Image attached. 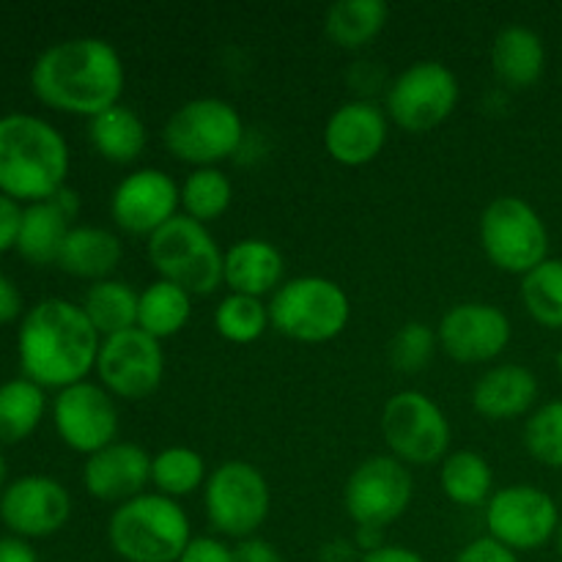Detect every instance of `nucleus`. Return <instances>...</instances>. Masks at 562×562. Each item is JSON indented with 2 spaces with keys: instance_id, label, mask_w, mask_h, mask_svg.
<instances>
[{
  "instance_id": "nucleus-1",
  "label": "nucleus",
  "mask_w": 562,
  "mask_h": 562,
  "mask_svg": "<svg viewBox=\"0 0 562 562\" xmlns=\"http://www.w3.org/2000/svg\"><path fill=\"white\" fill-rule=\"evenodd\" d=\"M124 86L121 53L99 36L60 38L44 47L31 66V91L38 102L88 121L119 104Z\"/></svg>"
},
{
  "instance_id": "nucleus-2",
  "label": "nucleus",
  "mask_w": 562,
  "mask_h": 562,
  "mask_svg": "<svg viewBox=\"0 0 562 562\" xmlns=\"http://www.w3.org/2000/svg\"><path fill=\"white\" fill-rule=\"evenodd\" d=\"M102 338L82 313L80 302L47 296L27 307L16 333L22 376L44 390H64L86 382L97 368Z\"/></svg>"
},
{
  "instance_id": "nucleus-3",
  "label": "nucleus",
  "mask_w": 562,
  "mask_h": 562,
  "mask_svg": "<svg viewBox=\"0 0 562 562\" xmlns=\"http://www.w3.org/2000/svg\"><path fill=\"white\" fill-rule=\"evenodd\" d=\"M71 168L64 132L33 113L0 115V192L31 206L66 187Z\"/></svg>"
},
{
  "instance_id": "nucleus-4",
  "label": "nucleus",
  "mask_w": 562,
  "mask_h": 562,
  "mask_svg": "<svg viewBox=\"0 0 562 562\" xmlns=\"http://www.w3.org/2000/svg\"><path fill=\"white\" fill-rule=\"evenodd\" d=\"M192 538L187 510L157 492L115 505L108 519V543L124 562H179Z\"/></svg>"
},
{
  "instance_id": "nucleus-5",
  "label": "nucleus",
  "mask_w": 562,
  "mask_h": 562,
  "mask_svg": "<svg viewBox=\"0 0 562 562\" xmlns=\"http://www.w3.org/2000/svg\"><path fill=\"white\" fill-rule=\"evenodd\" d=\"M269 322L283 338L318 346L340 338L351 322V300L344 285L324 274L289 278L269 296Z\"/></svg>"
},
{
  "instance_id": "nucleus-6",
  "label": "nucleus",
  "mask_w": 562,
  "mask_h": 562,
  "mask_svg": "<svg viewBox=\"0 0 562 562\" xmlns=\"http://www.w3.org/2000/svg\"><path fill=\"white\" fill-rule=\"evenodd\" d=\"M245 121L239 110L220 97H198L179 104L162 126V146L179 162L192 168H217L239 154Z\"/></svg>"
},
{
  "instance_id": "nucleus-7",
  "label": "nucleus",
  "mask_w": 562,
  "mask_h": 562,
  "mask_svg": "<svg viewBox=\"0 0 562 562\" xmlns=\"http://www.w3.org/2000/svg\"><path fill=\"white\" fill-rule=\"evenodd\" d=\"M146 256L159 280L181 285L192 296H209L223 285L225 250L209 225L179 217L146 239Z\"/></svg>"
},
{
  "instance_id": "nucleus-8",
  "label": "nucleus",
  "mask_w": 562,
  "mask_h": 562,
  "mask_svg": "<svg viewBox=\"0 0 562 562\" xmlns=\"http://www.w3.org/2000/svg\"><path fill=\"white\" fill-rule=\"evenodd\" d=\"M203 510L220 538L245 541L261 532L272 510V488L256 464L228 459L209 472L203 486Z\"/></svg>"
},
{
  "instance_id": "nucleus-9",
  "label": "nucleus",
  "mask_w": 562,
  "mask_h": 562,
  "mask_svg": "<svg viewBox=\"0 0 562 562\" xmlns=\"http://www.w3.org/2000/svg\"><path fill=\"white\" fill-rule=\"evenodd\" d=\"M481 250L494 269L505 274L527 272L549 258V228L538 209L519 195H499L483 209Z\"/></svg>"
},
{
  "instance_id": "nucleus-10",
  "label": "nucleus",
  "mask_w": 562,
  "mask_h": 562,
  "mask_svg": "<svg viewBox=\"0 0 562 562\" xmlns=\"http://www.w3.org/2000/svg\"><path fill=\"white\" fill-rule=\"evenodd\" d=\"M382 437L387 453L412 470L442 464L450 453L453 428L431 395L420 390H401L390 395L382 409Z\"/></svg>"
},
{
  "instance_id": "nucleus-11",
  "label": "nucleus",
  "mask_w": 562,
  "mask_h": 562,
  "mask_svg": "<svg viewBox=\"0 0 562 562\" xmlns=\"http://www.w3.org/2000/svg\"><path fill=\"white\" fill-rule=\"evenodd\" d=\"M459 99V77L450 66L442 60H415L393 77L382 108L398 130L426 135L456 113Z\"/></svg>"
},
{
  "instance_id": "nucleus-12",
  "label": "nucleus",
  "mask_w": 562,
  "mask_h": 562,
  "mask_svg": "<svg viewBox=\"0 0 562 562\" xmlns=\"http://www.w3.org/2000/svg\"><path fill=\"white\" fill-rule=\"evenodd\" d=\"M560 519V508L552 494L530 483H510L497 488L483 508L486 536L516 554L536 552L554 541Z\"/></svg>"
},
{
  "instance_id": "nucleus-13",
  "label": "nucleus",
  "mask_w": 562,
  "mask_h": 562,
  "mask_svg": "<svg viewBox=\"0 0 562 562\" xmlns=\"http://www.w3.org/2000/svg\"><path fill=\"white\" fill-rule=\"evenodd\" d=\"M412 499H415L412 470L390 453L360 461L344 486V508L355 527L384 530L409 510Z\"/></svg>"
},
{
  "instance_id": "nucleus-14",
  "label": "nucleus",
  "mask_w": 562,
  "mask_h": 562,
  "mask_svg": "<svg viewBox=\"0 0 562 562\" xmlns=\"http://www.w3.org/2000/svg\"><path fill=\"white\" fill-rule=\"evenodd\" d=\"M93 373L115 401L151 398L165 379L162 344L137 327L110 335L102 338Z\"/></svg>"
},
{
  "instance_id": "nucleus-15",
  "label": "nucleus",
  "mask_w": 562,
  "mask_h": 562,
  "mask_svg": "<svg viewBox=\"0 0 562 562\" xmlns=\"http://www.w3.org/2000/svg\"><path fill=\"white\" fill-rule=\"evenodd\" d=\"M53 426L60 442L80 456L99 453L108 445L119 442V406L99 382H77L55 393Z\"/></svg>"
},
{
  "instance_id": "nucleus-16",
  "label": "nucleus",
  "mask_w": 562,
  "mask_h": 562,
  "mask_svg": "<svg viewBox=\"0 0 562 562\" xmlns=\"http://www.w3.org/2000/svg\"><path fill=\"white\" fill-rule=\"evenodd\" d=\"M514 338V324L492 302H459L437 324L439 351L461 366L494 362Z\"/></svg>"
},
{
  "instance_id": "nucleus-17",
  "label": "nucleus",
  "mask_w": 562,
  "mask_h": 562,
  "mask_svg": "<svg viewBox=\"0 0 562 562\" xmlns=\"http://www.w3.org/2000/svg\"><path fill=\"white\" fill-rule=\"evenodd\" d=\"M71 519V494L53 475H22L0 492V521L9 536L38 541L64 530Z\"/></svg>"
},
{
  "instance_id": "nucleus-18",
  "label": "nucleus",
  "mask_w": 562,
  "mask_h": 562,
  "mask_svg": "<svg viewBox=\"0 0 562 562\" xmlns=\"http://www.w3.org/2000/svg\"><path fill=\"white\" fill-rule=\"evenodd\" d=\"M181 214L179 181L162 168H137L115 184L110 195V217L130 236L157 234Z\"/></svg>"
},
{
  "instance_id": "nucleus-19",
  "label": "nucleus",
  "mask_w": 562,
  "mask_h": 562,
  "mask_svg": "<svg viewBox=\"0 0 562 562\" xmlns=\"http://www.w3.org/2000/svg\"><path fill=\"white\" fill-rule=\"evenodd\" d=\"M390 119L382 104L351 99L335 108L324 124V148L344 168H362L384 151Z\"/></svg>"
},
{
  "instance_id": "nucleus-20",
  "label": "nucleus",
  "mask_w": 562,
  "mask_h": 562,
  "mask_svg": "<svg viewBox=\"0 0 562 562\" xmlns=\"http://www.w3.org/2000/svg\"><path fill=\"white\" fill-rule=\"evenodd\" d=\"M151 483V456L135 442H113L82 461V486L108 505L130 503Z\"/></svg>"
},
{
  "instance_id": "nucleus-21",
  "label": "nucleus",
  "mask_w": 562,
  "mask_h": 562,
  "mask_svg": "<svg viewBox=\"0 0 562 562\" xmlns=\"http://www.w3.org/2000/svg\"><path fill=\"white\" fill-rule=\"evenodd\" d=\"M541 384L532 368L519 362H497L472 384V409L488 423H510L530 417L538 404Z\"/></svg>"
},
{
  "instance_id": "nucleus-22",
  "label": "nucleus",
  "mask_w": 562,
  "mask_h": 562,
  "mask_svg": "<svg viewBox=\"0 0 562 562\" xmlns=\"http://www.w3.org/2000/svg\"><path fill=\"white\" fill-rule=\"evenodd\" d=\"M283 283L285 258L274 241L247 236L225 250L223 285L231 294L263 300V296H272Z\"/></svg>"
},
{
  "instance_id": "nucleus-23",
  "label": "nucleus",
  "mask_w": 562,
  "mask_h": 562,
  "mask_svg": "<svg viewBox=\"0 0 562 562\" xmlns=\"http://www.w3.org/2000/svg\"><path fill=\"white\" fill-rule=\"evenodd\" d=\"M121 258H124V245L115 231L102 228V225H71L55 267L69 278L99 283V280L113 278Z\"/></svg>"
},
{
  "instance_id": "nucleus-24",
  "label": "nucleus",
  "mask_w": 562,
  "mask_h": 562,
  "mask_svg": "<svg viewBox=\"0 0 562 562\" xmlns=\"http://www.w3.org/2000/svg\"><path fill=\"white\" fill-rule=\"evenodd\" d=\"M492 71L508 91H527L547 71V44L527 25L503 27L492 44Z\"/></svg>"
},
{
  "instance_id": "nucleus-25",
  "label": "nucleus",
  "mask_w": 562,
  "mask_h": 562,
  "mask_svg": "<svg viewBox=\"0 0 562 562\" xmlns=\"http://www.w3.org/2000/svg\"><path fill=\"white\" fill-rule=\"evenodd\" d=\"M88 140L93 151L113 165H132L143 157L148 130L130 104L119 102L88 121Z\"/></svg>"
},
{
  "instance_id": "nucleus-26",
  "label": "nucleus",
  "mask_w": 562,
  "mask_h": 562,
  "mask_svg": "<svg viewBox=\"0 0 562 562\" xmlns=\"http://www.w3.org/2000/svg\"><path fill=\"white\" fill-rule=\"evenodd\" d=\"M69 231L71 220L60 212L53 198L42 203H31V206L22 209L16 252L31 267H53V263H58L60 247H64Z\"/></svg>"
},
{
  "instance_id": "nucleus-27",
  "label": "nucleus",
  "mask_w": 562,
  "mask_h": 562,
  "mask_svg": "<svg viewBox=\"0 0 562 562\" xmlns=\"http://www.w3.org/2000/svg\"><path fill=\"white\" fill-rule=\"evenodd\" d=\"M390 20V5L384 0H335L324 11V33L340 49L368 47Z\"/></svg>"
},
{
  "instance_id": "nucleus-28",
  "label": "nucleus",
  "mask_w": 562,
  "mask_h": 562,
  "mask_svg": "<svg viewBox=\"0 0 562 562\" xmlns=\"http://www.w3.org/2000/svg\"><path fill=\"white\" fill-rule=\"evenodd\" d=\"M439 486L459 508H486L494 494V470L477 450H450L439 464Z\"/></svg>"
},
{
  "instance_id": "nucleus-29",
  "label": "nucleus",
  "mask_w": 562,
  "mask_h": 562,
  "mask_svg": "<svg viewBox=\"0 0 562 562\" xmlns=\"http://www.w3.org/2000/svg\"><path fill=\"white\" fill-rule=\"evenodd\" d=\"M195 296L170 280H154L140 291L137 300V329L157 338L159 344L176 338L192 318Z\"/></svg>"
},
{
  "instance_id": "nucleus-30",
  "label": "nucleus",
  "mask_w": 562,
  "mask_h": 562,
  "mask_svg": "<svg viewBox=\"0 0 562 562\" xmlns=\"http://www.w3.org/2000/svg\"><path fill=\"white\" fill-rule=\"evenodd\" d=\"M137 300H140V291H135L124 280L108 278L88 285L80 307L99 338H110V335L137 327Z\"/></svg>"
},
{
  "instance_id": "nucleus-31",
  "label": "nucleus",
  "mask_w": 562,
  "mask_h": 562,
  "mask_svg": "<svg viewBox=\"0 0 562 562\" xmlns=\"http://www.w3.org/2000/svg\"><path fill=\"white\" fill-rule=\"evenodd\" d=\"M44 412H47V395L36 382L16 376L0 384V448L33 437L42 426Z\"/></svg>"
},
{
  "instance_id": "nucleus-32",
  "label": "nucleus",
  "mask_w": 562,
  "mask_h": 562,
  "mask_svg": "<svg viewBox=\"0 0 562 562\" xmlns=\"http://www.w3.org/2000/svg\"><path fill=\"white\" fill-rule=\"evenodd\" d=\"M206 459L195 448L170 445L151 456V486L154 492L170 499H184L190 494L203 492L206 486Z\"/></svg>"
},
{
  "instance_id": "nucleus-33",
  "label": "nucleus",
  "mask_w": 562,
  "mask_h": 562,
  "mask_svg": "<svg viewBox=\"0 0 562 562\" xmlns=\"http://www.w3.org/2000/svg\"><path fill=\"white\" fill-rule=\"evenodd\" d=\"M181 214L201 225H212L234 203V181L220 168H192L179 184Z\"/></svg>"
},
{
  "instance_id": "nucleus-34",
  "label": "nucleus",
  "mask_w": 562,
  "mask_h": 562,
  "mask_svg": "<svg viewBox=\"0 0 562 562\" xmlns=\"http://www.w3.org/2000/svg\"><path fill=\"white\" fill-rule=\"evenodd\" d=\"M521 305L543 329H562V258H547L521 278Z\"/></svg>"
},
{
  "instance_id": "nucleus-35",
  "label": "nucleus",
  "mask_w": 562,
  "mask_h": 562,
  "mask_svg": "<svg viewBox=\"0 0 562 562\" xmlns=\"http://www.w3.org/2000/svg\"><path fill=\"white\" fill-rule=\"evenodd\" d=\"M212 322L220 338L234 346L256 344L272 327L267 302L256 300V296L231 294V291L217 302Z\"/></svg>"
},
{
  "instance_id": "nucleus-36",
  "label": "nucleus",
  "mask_w": 562,
  "mask_h": 562,
  "mask_svg": "<svg viewBox=\"0 0 562 562\" xmlns=\"http://www.w3.org/2000/svg\"><path fill=\"white\" fill-rule=\"evenodd\" d=\"M521 437L530 459L549 470H562V398L536 406Z\"/></svg>"
},
{
  "instance_id": "nucleus-37",
  "label": "nucleus",
  "mask_w": 562,
  "mask_h": 562,
  "mask_svg": "<svg viewBox=\"0 0 562 562\" xmlns=\"http://www.w3.org/2000/svg\"><path fill=\"white\" fill-rule=\"evenodd\" d=\"M439 349L437 329L426 322H406L395 329L387 346L390 366L401 373H420Z\"/></svg>"
},
{
  "instance_id": "nucleus-38",
  "label": "nucleus",
  "mask_w": 562,
  "mask_h": 562,
  "mask_svg": "<svg viewBox=\"0 0 562 562\" xmlns=\"http://www.w3.org/2000/svg\"><path fill=\"white\" fill-rule=\"evenodd\" d=\"M179 562H236V552L225 538L195 536L184 549Z\"/></svg>"
},
{
  "instance_id": "nucleus-39",
  "label": "nucleus",
  "mask_w": 562,
  "mask_h": 562,
  "mask_svg": "<svg viewBox=\"0 0 562 562\" xmlns=\"http://www.w3.org/2000/svg\"><path fill=\"white\" fill-rule=\"evenodd\" d=\"M453 562H521V560L519 554L510 552L508 547L497 543L494 538L483 536L467 543V547L456 554Z\"/></svg>"
},
{
  "instance_id": "nucleus-40",
  "label": "nucleus",
  "mask_w": 562,
  "mask_h": 562,
  "mask_svg": "<svg viewBox=\"0 0 562 562\" xmlns=\"http://www.w3.org/2000/svg\"><path fill=\"white\" fill-rule=\"evenodd\" d=\"M22 203L11 201L9 195L0 192V256L9 250H16V239H20L22 225Z\"/></svg>"
},
{
  "instance_id": "nucleus-41",
  "label": "nucleus",
  "mask_w": 562,
  "mask_h": 562,
  "mask_svg": "<svg viewBox=\"0 0 562 562\" xmlns=\"http://www.w3.org/2000/svg\"><path fill=\"white\" fill-rule=\"evenodd\" d=\"M234 552H236V562H283V554L278 552V547L261 536L236 541Z\"/></svg>"
},
{
  "instance_id": "nucleus-42",
  "label": "nucleus",
  "mask_w": 562,
  "mask_h": 562,
  "mask_svg": "<svg viewBox=\"0 0 562 562\" xmlns=\"http://www.w3.org/2000/svg\"><path fill=\"white\" fill-rule=\"evenodd\" d=\"M22 307L25 305H22V294L16 289V283L9 274L0 272V324H11L20 316H25Z\"/></svg>"
},
{
  "instance_id": "nucleus-43",
  "label": "nucleus",
  "mask_w": 562,
  "mask_h": 562,
  "mask_svg": "<svg viewBox=\"0 0 562 562\" xmlns=\"http://www.w3.org/2000/svg\"><path fill=\"white\" fill-rule=\"evenodd\" d=\"M360 562H426L423 554H417L415 549L401 547V543H384L382 549H373V552L362 554Z\"/></svg>"
},
{
  "instance_id": "nucleus-44",
  "label": "nucleus",
  "mask_w": 562,
  "mask_h": 562,
  "mask_svg": "<svg viewBox=\"0 0 562 562\" xmlns=\"http://www.w3.org/2000/svg\"><path fill=\"white\" fill-rule=\"evenodd\" d=\"M360 549L349 538H333L318 552V562H360Z\"/></svg>"
},
{
  "instance_id": "nucleus-45",
  "label": "nucleus",
  "mask_w": 562,
  "mask_h": 562,
  "mask_svg": "<svg viewBox=\"0 0 562 562\" xmlns=\"http://www.w3.org/2000/svg\"><path fill=\"white\" fill-rule=\"evenodd\" d=\"M0 562H38L36 549L31 541H22L16 536L0 538Z\"/></svg>"
},
{
  "instance_id": "nucleus-46",
  "label": "nucleus",
  "mask_w": 562,
  "mask_h": 562,
  "mask_svg": "<svg viewBox=\"0 0 562 562\" xmlns=\"http://www.w3.org/2000/svg\"><path fill=\"white\" fill-rule=\"evenodd\" d=\"M355 547L360 549V554H368L373 552V549H382L384 543V530H376V527H357L355 530Z\"/></svg>"
},
{
  "instance_id": "nucleus-47",
  "label": "nucleus",
  "mask_w": 562,
  "mask_h": 562,
  "mask_svg": "<svg viewBox=\"0 0 562 562\" xmlns=\"http://www.w3.org/2000/svg\"><path fill=\"white\" fill-rule=\"evenodd\" d=\"M53 201L58 203V209H60V212L66 214V217L71 220V223H75V220L80 217V206H82V201H80V192H77V190H71L69 184H66L64 190H60V192H55V195H53Z\"/></svg>"
},
{
  "instance_id": "nucleus-48",
  "label": "nucleus",
  "mask_w": 562,
  "mask_h": 562,
  "mask_svg": "<svg viewBox=\"0 0 562 562\" xmlns=\"http://www.w3.org/2000/svg\"><path fill=\"white\" fill-rule=\"evenodd\" d=\"M5 475H9V464H5V456L3 450H0V492L5 488Z\"/></svg>"
},
{
  "instance_id": "nucleus-49",
  "label": "nucleus",
  "mask_w": 562,
  "mask_h": 562,
  "mask_svg": "<svg viewBox=\"0 0 562 562\" xmlns=\"http://www.w3.org/2000/svg\"><path fill=\"white\" fill-rule=\"evenodd\" d=\"M554 543H558V552L562 558V519H560V527H558V536H554Z\"/></svg>"
},
{
  "instance_id": "nucleus-50",
  "label": "nucleus",
  "mask_w": 562,
  "mask_h": 562,
  "mask_svg": "<svg viewBox=\"0 0 562 562\" xmlns=\"http://www.w3.org/2000/svg\"><path fill=\"white\" fill-rule=\"evenodd\" d=\"M558 371H560V376H562V346H560V351H558Z\"/></svg>"
}]
</instances>
